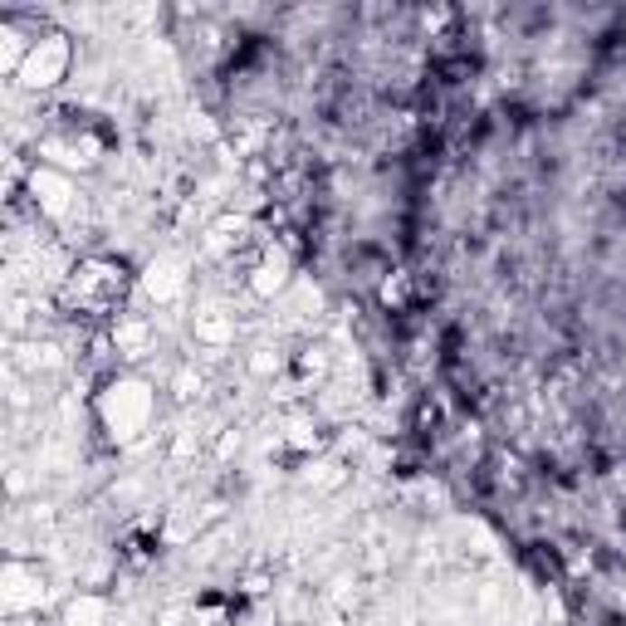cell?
I'll list each match as a JSON object with an SVG mask.
<instances>
[{
  "instance_id": "cell-1",
  "label": "cell",
  "mask_w": 626,
  "mask_h": 626,
  "mask_svg": "<svg viewBox=\"0 0 626 626\" xmlns=\"http://www.w3.org/2000/svg\"><path fill=\"white\" fill-rule=\"evenodd\" d=\"M103 421H108V431H113L118 441H132L138 431H147V421H152V396L142 382H123V387H113L103 396Z\"/></svg>"
},
{
  "instance_id": "cell-2",
  "label": "cell",
  "mask_w": 626,
  "mask_h": 626,
  "mask_svg": "<svg viewBox=\"0 0 626 626\" xmlns=\"http://www.w3.org/2000/svg\"><path fill=\"white\" fill-rule=\"evenodd\" d=\"M142 289H147V299H156V304H176V299L186 294V264L182 260H152L147 274H142Z\"/></svg>"
},
{
  "instance_id": "cell-3",
  "label": "cell",
  "mask_w": 626,
  "mask_h": 626,
  "mask_svg": "<svg viewBox=\"0 0 626 626\" xmlns=\"http://www.w3.org/2000/svg\"><path fill=\"white\" fill-rule=\"evenodd\" d=\"M289 289V260L280 255V250H264L260 264L250 270V294L255 299H274Z\"/></svg>"
},
{
  "instance_id": "cell-4",
  "label": "cell",
  "mask_w": 626,
  "mask_h": 626,
  "mask_svg": "<svg viewBox=\"0 0 626 626\" xmlns=\"http://www.w3.org/2000/svg\"><path fill=\"white\" fill-rule=\"evenodd\" d=\"M69 69V44L64 40H40V50L25 64V83H54Z\"/></svg>"
},
{
  "instance_id": "cell-5",
  "label": "cell",
  "mask_w": 626,
  "mask_h": 626,
  "mask_svg": "<svg viewBox=\"0 0 626 626\" xmlns=\"http://www.w3.org/2000/svg\"><path fill=\"white\" fill-rule=\"evenodd\" d=\"M191 328H196V343L211 347V353H221V347L235 343V318H231L225 308H201Z\"/></svg>"
},
{
  "instance_id": "cell-6",
  "label": "cell",
  "mask_w": 626,
  "mask_h": 626,
  "mask_svg": "<svg viewBox=\"0 0 626 626\" xmlns=\"http://www.w3.org/2000/svg\"><path fill=\"white\" fill-rule=\"evenodd\" d=\"M34 191H44V211L50 215H64L69 206H74V186H69V176L59 172H34Z\"/></svg>"
},
{
  "instance_id": "cell-7",
  "label": "cell",
  "mask_w": 626,
  "mask_h": 626,
  "mask_svg": "<svg viewBox=\"0 0 626 626\" xmlns=\"http://www.w3.org/2000/svg\"><path fill=\"white\" fill-rule=\"evenodd\" d=\"M64 621H69V626H108V602L93 597V593H79V597L64 607Z\"/></svg>"
},
{
  "instance_id": "cell-8",
  "label": "cell",
  "mask_w": 626,
  "mask_h": 626,
  "mask_svg": "<svg viewBox=\"0 0 626 626\" xmlns=\"http://www.w3.org/2000/svg\"><path fill=\"white\" fill-rule=\"evenodd\" d=\"M113 343H118V353H128V357H142V353H152V323H142V318H128V323H118Z\"/></svg>"
},
{
  "instance_id": "cell-9",
  "label": "cell",
  "mask_w": 626,
  "mask_h": 626,
  "mask_svg": "<svg viewBox=\"0 0 626 626\" xmlns=\"http://www.w3.org/2000/svg\"><path fill=\"white\" fill-rule=\"evenodd\" d=\"M30 372H50L64 363V353H59V343H25V357H20Z\"/></svg>"
},
{
  "instance_id": "cell-10",
  "label": "cell",
  "mask_w": 626,
  "mask_h": 626,
  "mask_svg": "<svg viewBox=\"0 0 626 626\" xmlns=\"http://www.w3.org/2000/svg\"><path fill=\"white\" fill-rule=\"evenodd\" d=\"M172 392H176V402H196V396L206 392V377H201L196 367H182V372L172 377Z\"/></svg>"
},
{
  "instance_id": "cell-11",
  "label": "cell",
  "mask_w": 626,
  "mask_h": 626,
  "mask_svg": "<svg viewBox=\"0 0 626 626\" xmlns=\"http://www.w3.org/2000/svg\"><path fill=\"white\" fill-rule=\"evenodd\" d=\"M313 470H318V475H308V479H313V485H318V489H343L347 479H353V475H347V470H343L338 460H323V465H313Z\"/></svg>"
},
{
  "instance_id": "cell-12",
  "label": "cell",
  "mask_w": 626,
  "mask_h": 626,
  "mask_svg": "<svg viewBox=\"0 0 626 626\" xmlns=\"http://www.w3.org/2000/svg\"><path fill=\"white\" fill-rule=\"evenodd\" d=\"M245 367H250V377H274V372H280L284 363H280V353H274V347H255Z\"/></svg>"
},
{
  "instance_id": "cell-13",
  "label": "cell",
  "mask_w": 626,
  "mask_h": 626,
  "mask_svg": "<svg viewBox=\"0 0 626 626\" xmlns=\"http://www.w3.org/2000/svg\"><path fill=\"white\" fill-rule=\"evenodd\" d=\"M299 372H304V377H323V372H328V353H323V347H304V353H299Z\"/></svg>"
},
{
  "instance_id": "cell-14",
  "label": "cell",
  "mask_w": 626,
  "mask_h": 626,
  "mask_svg": "<svg viewBox=\"0 0 626 626\" xmlns=\"http://www.w3.org/2000/svg\"><path fill=\"white\" fill-rule=\"evenodd\" d=\"M240 626H280V621H274V612H270V607H260V602H255V607H250L245 617H240Z\"/></svg>"
},
{
  "instance_id": "cell-15",
  "label": "cell",
  "mask_w": 626,
  "mask_h": 626,
  "mask_svg": "<svg viewBox=\"0 0 626 626\" xmlns=\"http://www.w3.org/2000/svg\"><path fill=\"white\" fill-rule=\"evenodd\" d=\"M235 451H240V431H225V436L215 441V455H221V460H231Z\"/></svg>"
}]
</instances>
